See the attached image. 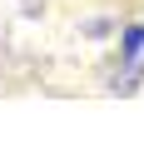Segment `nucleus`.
<instances>
[{"label":"nucleus","mask_w":144,"mask_h":149,"mask_svg":"<svg viewBox=\"0 0 144 149\" xmlns=\"http://www.w3.org/2000/svg\"><path fill=\"white\" fill-rule=\"evenodd\" d=\"M119 60H124L129 74L144 70V25H129V30H124V40H119Z\"/></svg>","instance_id":"f257e3e1"}]
</instances>
